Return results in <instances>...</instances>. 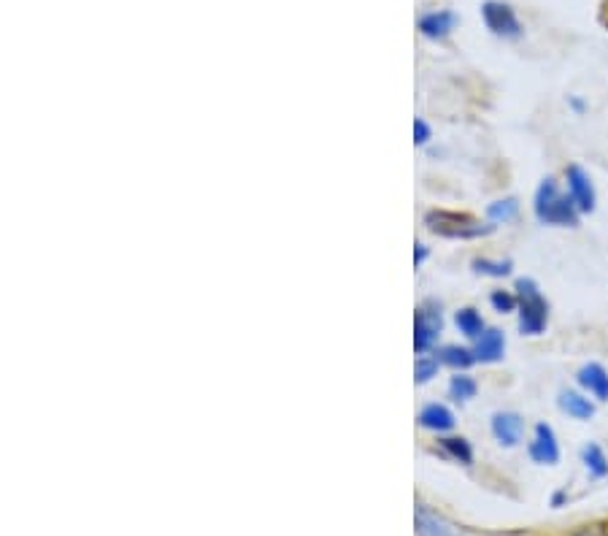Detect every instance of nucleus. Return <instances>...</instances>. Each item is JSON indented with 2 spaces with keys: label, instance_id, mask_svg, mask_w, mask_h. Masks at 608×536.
Masks as SVG:
<instances>
[{
  "label": "nucleus",
  "instance_id": "nucleus-1",
  "mask_svg": "<svg viewBox=\"0 0 608 536\" xmlns=\"http://www.w3.org/2000/svg\"><path fill=\"white\" fill-rule=\"evenodd\" d=\"M533 212L538 223L558 225V228H573V225H578V214H582L576 209V203H573V198L560 192L558 182L552 177L543 179L541 188L536 190Z\"/></svg>",
  "mask_w": 608,
  "mask_h": 536
},
{
  "label": "nucleus",
  "instance_id": "nucleus-2",
  "mask_svg": "<svg viewBox=\"0 0 608 536\" xmlns=\"http://www.w3.org/2000/svg\"><path fill=\"white\" fill-rule=\"evenodd\" d=\"M517 299H519V331L528 336L543 334V328H547L549 323V304L533 279H517Z\"/></svg>",
  "mask_w": 608,
  "mask_h": 536
},
{
  "label": "nucleus",
  "instance_id": "nucleus-3",
  "mask_svg": "<svg viewBox=\"0 0 608 536\" xmlns=\"http://www.w3.org/2000/svg\"><path fill=\"white\" fill-rule=\"evenodd\" d=\"M428 228L443 238H482L495 231V225H484L482 220L471 217V214L458 212H428L425 217Z\"/></svg>",
  "mask_w": 608,
  "mask_h": 536
},
{
  "label": "nucleus",
  "instance_id": "nucleus-4",
  "mask_svg": "<svg viewBox=\"0 0 608 536\" xmlns=\"http://www.w3.org/2000/svg\"><path fill=\"white\" fill-rule=\"evenodd\" d=\"M482 20L484 25H487V31L493 33V36L500 38H519L522 36V22H519L517 11H514V5L503 3V0H484L482 3Z\"/></svg>",
  "mask_w": 608,
  "mask_h": 536
},
{
  "label": "nucleus",
  "instance_id": "nucleus-5",
  "mask_svg": "<svg viewBox=\"0 0 608 536\" xmlns=\"http://www.w3.org/2000/svg\"><path fill=\"white\" fill-rule=\"evenodd\" d=\"M441 328H443L441 309L436 306L417 309V317H414V347H417V353H428V349L436 345Z\"/></svg>",
  "mask_w": 608,
  "mask_h": 536
},
{
  "label": "nucleus",
  "instance_id": "nucleus-6",
  "mask_svg": "<svg viewBox=\"0 0 608 536\" xmlns=\"http://www.w3.org/2000/svg\"><path fill=\"white\" fill-rule=\"evenodd\" d=\"M565 182H568V196L576 203V209L582 214L595 212V203H598V196H595L593 179L584 171L582 166H568L565 168Z\"/></svg>",
  "mask_w": 608,
  "mask_h": 536
},
{
  "label": "nucleus",
  "instance_id": "nucleus-7",
  "mask_svg": "<svg viewBox=\"0 0 608 536\" xmlns=\"http://www.w3.org/2000/svg\"><path fill=\"white\" fill-rule=\"evenodd\" d=\"M528 456L541 466L558 464L560 445H558V436H554L552 425H547V423L536 425V436H533V442L528 445Z\"/></svg>",
  "mask_w": 608,
  "mask_h": 536
},
{
  "label": "nucleus",
  "instance_id": "nucleus-8",
  "mask_svg": "<svg viewBox=\"0 0 608 536\" xmlns=\"http://www.w3.org/2000/svg\"><path fill=\"white\" fill-rule=\"evenodd\" d=\"M493 436L503 447H517L522 442L525 421L517 412H495L493 415Z\"/></svg>",
  "mask_w": 608,
  "mask_h": 536
},
{
  "label": "nucleus",
  "instance_id": "nucleus-9",
  "mask_svg": "<svg viewBox=\"0 0 608 536\" xmlns=\"http://www.w3.org/2000/svg\"><path fill=\"white\" fill-rule=\"evenodd\" d=\"M454 25H458V14L454 11H430V14H425L419 20V33L425 38L441 41L454 31Z\"/></svg>",
  "mask_w": 608,
  "mask_h": 536
},
{
  "label": "nucleus",
  "instance_id": "nucleus-10",
  "mask_svg": "<svg viewBox=\"0 0 608 536\" xmlns=\"http://www.w3.org/2000/svg\"><path fill=\"white\" fill-rule=\"evenodd\" d=\"M578 384L598 401H608V371L600 364H587L578 369Z\"/></svg>",
  "mask_w": 608,
  "mask_h": 536
},
{
  "label": "nucleus",
  "instance_id": "nucleus-11",
  "mask_svg": "<svg viewBox=\"0 0 608 536\" xmlns=\"http://www.w3.org/2000/svg\"><path fill=\"white\" fill-rule=\"evenodd\" d=\"M506 353V339L498 328H487L476 339V347H473V355H476L478 364H495V360L503 358Z\"/></svg>",
  "mask_w": 608,
  "mask_h": 536
},
{
  "label": "nucleus",
  "instance_id": "nucleus-12",
  "mask_svg": "<svg viewBox=\"0 0 608 536\" xmlns=\"http://www.w3.org/2000/svg\"><path fill=\"white\" fill-rule=\"evenodd\" d=\"M558 406L565 412V415L573 417V421H589L595 415V404L587 399V395L576 393V390H560Z\"/></svg>",
  "mask_w": 608,
  "mask_h": 536
},
{
  "label": "nucleus",
  "instance_id": "nucleus-13",
  "mask_svg": "<svg viewBox=\"0 0 608 536\" xmlns=\"http://www.w3.org/2000/svg\"><path fill=\"white\" fill-rule=\"evenodd\" d=\"M414 521H417L419 536H460L452 532V526H449L447 521H441L438 515H432L428 506H417V515H414Z\"/></svg>",
  "mask_w": 608,
  "mask_h": 536
},
{
  "label": "nucleus",
  "instance_id": "nucleus-14",
  "mask_svg": "<svg viewBox=\"0 0 608 536\" xmlns=\"http://www.w3.org/2000/svg\"><path fill=\"white\" fill-rule=\"evenodd\" d=\"M419 425L428 431L443 434V431L454 428V415L443 404H428L423 412H419Z\"/></svg>",
  "mask_w": 608,
  "mask_h": 536
},
{
  "label": "nucleus",
  "instance_id": "nucleus-15",
  "mask_svg": "<svg viewBox=\"0 0 608 536\" xmlns=\"http://www.w3.org/2000/svg\"><path fill=\"white\" fill-rule=\"evenodd\" d=\"M454 323H458L460 334L468 336V339H478V336L484 334V320L482 314L476 312V309H460L458 314H454Z\"/></svg>",
  "mask_w": 608,
  "mask_h": 536
},
{
  "label": "nucleus",
  "instance_id": "nucleus-16",
  "mask_svg": "<svg viewBox=\"0 0 608 536\" xmlns=\"http://www.w3.org/2000/svg\"><path fill=\"white\" fill-rule=\"evenodd\" d=\"M438 364H447L452 369H468V366L476 364V355H473V349L449 345L438 349Z\"/></svg>",
  "mask_w": 608,
  "mask_h": 536
},
{
  "label": "nucleus",
  "instance_id": "nucleus-17",
  "mask_svg": "<svg viewBox=\"0 0 608 536\" xmlns=\"http://www.w3.org/2000/svg\"><path fill=\"white\" fill-rule=\"evenodd\" d=\"M582 460L593 477H608V458L598 445H587L582 450Z\"/></svg>",
  "mask_w": 608,
  "mask_h": 536
},
{
  "label": "nucleus",
  "instance_id": "nucleus-18",
  "mask_svg": "<svg viewBox=\"0 0 608 536\" xmlns=\"http://www.w3.org/2000/svg\"><path fill=\"white\" fill-rule=\"evenodd\" d=\"M517 214H519L517 198H503V201L489 203V209H487V217L493 220V223H511Z\"/></svg>",
  "mask_w": 608,
  "mask_h": 536
},
{
  "label": "nucleus",
  "instance_id": "nucleus-19",
  "mask_svg": "<svg viewBox=\"0 0 608 536\" xmlns=\"http://www.w3.org/2000/svg\"><path fill=\"white\" fill-rule=\"evenodd\" d=\"M476 390H478L476 380H473V377H465V375L452 377V382H449V395H452L454 401L473 399V395H476Z\"/></svg>",
  "mask_w": 608,
  "mask_h": 536
},
{
  "label": "nucleus",
  "instance_id": "nucleus-20",
  "mask_svg": "<svg viewBox=\"0 0 608 536\" xmlns=\"http://www.w3.org/2000/svg\"><path fill=\"white\" fill-rule=\"evenodd\" d=\"M441 447H443V453H447V456L460 460V464H471V460H473L471 445H468L463 436H460V439H458V436H452V439H441Z\"/></svg>",
  "mask_w": 608,
  "mask_h": 536
},
{
  "label": "nucleus",
  "instance_id": "nucleus-21",
  "mask_svg": "<svg viewBox=\"0 0 608 536\" xmlns=\"http://www.w3.org/2000/svg\"><path fill=\"white\" fill-rule=\"evenodd\" d=\"M473 268L478 273H487V277H508L511 273V260H489V258H476Z\"/></svg>",
  "mask_w": 608,
  "mask_h": 536
},
{
  "label": "nucleus",
  "instance_id": "nucleus-22",
  "mask_svg": "<svg viewBox=\"0 0 608 536\" xmlns=\"http://www.w3.org/2000/svg\"><path fill=\"white\" fill-rule=\"evenodd\" d=\"M489 304L495 306V312L508 314V312H514V309H519V299H517V293H511V290H493V295H489Z\"/></svg>",
  "mask_w": 608,
  "mask_h": 536
},
{
  "label": "nucleus",
  "instance_id": "nucleus-23",
  "mask_svg": "<svg viewBox=\"0 0 608 536\" xmlns=\"http://www.w3.org/2000/svg\"><path fill=\"white\" fill-rule=\"evenodd\" d=\"M436 371H438V358H419L417 371H414V375H417V382H428L436 377Z\"/></svg>",
  "mask_w": 608,
  "mask_h": 536
},
{
  "label": "nucleus",
  "instance_id": "nucleus-24",
  "mask_svg": "<svg viewBox=\"0 0 608 536\" xmlns=\"http://www.w3.org/2000/svg\"><path fill=\"white\" fill-rule=\"evenodd\" d=\"M428 138H430L428 122H425V120L414 122V142H417V144H428Z\"/></svg>",
  "mask_w": 608,
  "mask_h": 536
},
{
  "label": "nucleus",
  "instance_id": "nucleus-25",
  "mask_svg": "<svg viewBox=\"0 0 608 536\" xmlns=\"http://www.w3.org/2000/svg\"><path fill=\"white\" fill-rule=\"evenodd\" d=\"M573 536H608L604 526H582Z\"/></svg>",
  "mask_w": 608,
  "mask_h": 536
},
{
  "label": "nucleus",
  "instance_id": "nucleus-26",
  "mask_svg": "<svg viewBox=\"0 0 608 536\" xmlns=\"http://www.w3.org/2000/svg\"><path fill=\"white\" fill-rule=\"evenodd\" d=\"M425 258H428V249H425L423 244H417V249H414V264L419 266V264H423Z\"/></svg>",
  "mask_w": 608,
  "mask_h": 536
}]
</instances>
